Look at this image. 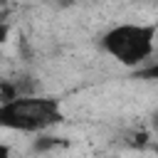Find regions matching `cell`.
Wrapping results in <instances>:
<instances>
[{
  "instance_id": "7a4b0ae2",
  "label": "cell",
  "mask_w": 158,
  "mask_h": 158,
  "mask_svg": "<svg viewBox=\"0 0 158 158\" xmlns=\"http://www.w3.org/2000/svg\"><path fill=\"white\" fill-rule=\"evenodd\" d=\"M156 22H116L99 37V49L121 67L138 69L156 54Z\"/></svg>"
},
{
  "instance_id": "277c9868",
  "label": "cell",
  "mask_w": 158,
  "mask_h": 158,
  "mask_svg": "<svg viewBox=\"0 0 158 158\" xmlns=\"http://www.w3.org/2000/svg\"><path fill=\"white\" fill-rule=\"evenodd\" d=\"M0 156H10V148L5 143H0Z\"/></svg>"
},
{
  "instance_id": "6da1fadb",
  "label": "cell",
  "mask_w": 158,
  "mask_h": 158,
  "mask_svg": "<svg viewBox=\"0 0 158 158\" xmlns=\"http://www.w3.org/2000/svg\"><path fill=\"white\" fill-rule=\"evenodd\" d=\"M62 121H64V111L59 99L37 91L17 94L0 104V131L35 136L42 131H52Z\"/></svg>"
},
{
  "instance_id": "3957f363",
  "label": "cell",
  "mask_w": 158,
  "mask_h": 158,
  "mask_svg": "<svg viewBox=\"0 0 158 158\" xmlns=\"http://www.w3.org/2000/svg\"><path fill=\"white\" fill-rule=\"evenodd\" d=\"M10 32H12V27H10V22H5V20H0V44H5V42L10 40Z\"/></svg>"
}]
</instances>
